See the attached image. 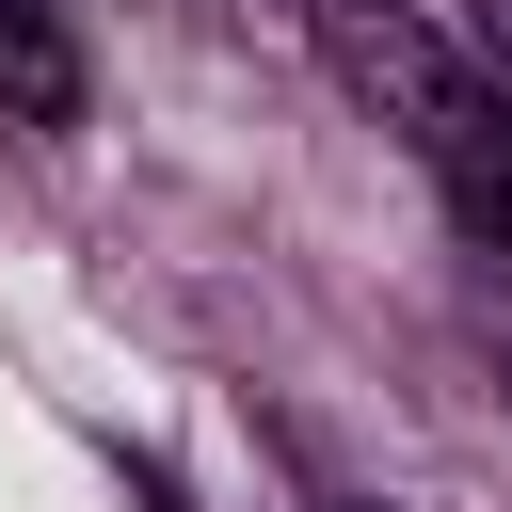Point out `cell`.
I'll return each instance as SVG.
<instances>
[{
  "label": "cell",
  "instance_id": "cell-2",
  "mask_svg": "<svg viewBox=\"0 0 512 512\" xmlns=\"http://www.w3.org/2000/svg\"><path fill=\"white\" fill-rule=\"evenodd\" d=\"M0 128H80V32H64V0H0Z\"/></svg>",
  "mask_w": 512,
  "mask_h": 512
},
{
  "label": "cell",
  "instance_id": "cell-1",
  "mask_svg": "<svg viewBox=\"0 0 512 512\" xmlns=\"http://www.w3.org/2000/svg\"><path fill=\"white\" fill-rule=\"evenodd\" d=\"M304 32H320V64L352 80V112L448 192V224L512 272V80L480 64V32H448V16H416V0H304Z\"/></svg>",
  "mask_w": 512,
  "mask_h": 512
},
{
  "label": "cell",
  "instance_id": "cell-3",
  "mask_svg": "<svg viewBox=\"0 0 512 512\" xmlns=\"http://www.w3.org/2000/svg\"><path fill=\"white\" fill-rule=\"evenodd\" d=\"M480 64H496V80H512V0H480Z\"/></svg>",
  "mask_w": 512,
  "mask_h": 512
}]
</instances>
